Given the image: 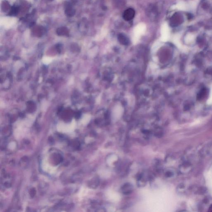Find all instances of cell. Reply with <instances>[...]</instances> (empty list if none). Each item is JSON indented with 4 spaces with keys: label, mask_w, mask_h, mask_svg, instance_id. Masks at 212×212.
<instances>
[{
    "label": "cell",
    "mask_w": 212,
    "mask_h": 212,
    "mask_svg": "<svg viewBox=\"0 0 212 212\" xmlns=\"http://www.w3.org/2000/svg\"><path fill=\"white\" fill-rule=\"evenodd\" d=\"M207 103L208 105H212V86L210 90L209 97L207 101Z\"/></svg>",
    "instance_id": "obj_4"
},
{
    "label": "cell",
    "mask_w": 212,
    "mask_h": 212,
    "mask_svg": "<svg viewBox=\"0 0 212 212\" xmlns=\"http://www.w3.org/2000/svg\"><path fill=\"white\" fill-rule=\"evenodd\" d=\"M135 12L134 9L130 8L125 11L123 15V18L126 21H130L133 19L135 16Z\"/></svg>",
    "instance_id": "obj_2"
},
{
    "label": "cell",
    "mask_w": 212,
    "mask_h": 212,
    "mask_svg": "<svg viewBox=\"0 0 212 212\" xmlns=\"http://www.w3.org/2000/svg\"><path fill=\"white\" fill-rule=\"evenodd\" d=\"M133 191V187L132 184L129 183L125 184L121 188L122 193L125 195L131 194Z\"/></svg>",
    "instance_id": "obj_1"
},
{
    "label": "cell",
    "mask_w": 212,
    "mask_h": 212,
    "mask_svg": "<svg viewBox=\"0 0 212 212\" xmlns=\"http://www.w3.org/2000/svg\"><path fill=\"white\" fill-rule=\"evenodd\" d=\"M165 175L167 177H170L173 175V173L171 171L168 170L165 172Z\"/></svg>",
    "instance_id": "obj_5"
},
{
    "label": "cell",
    "mask_w": 212,
    "mask_h": 212,
    "mask_svg": "<svg viewBox=\"0 0 212 212\" xmlns=\"http://www.w3.org/2000/svg\"><path fill=\"white\" fill-rule=\"evenodd\" d=\"M147 183V178L145 174L141 173L137 178V185L140 187H143L146 185Z\"/></svg>",
    "instance_id": "obj_3"
}]
</instances>
